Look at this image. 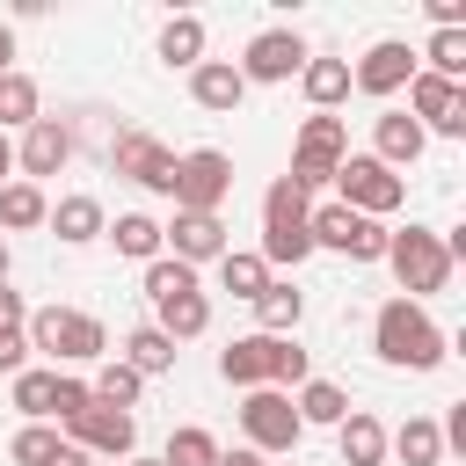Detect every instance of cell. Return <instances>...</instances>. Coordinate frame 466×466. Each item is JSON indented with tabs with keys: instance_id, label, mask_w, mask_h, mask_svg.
Masks as SVG:
<instances>
[{
	"instance_id": "cell-39",
	"label": "cell",
	"mask_w": 466,
	"mask_h": 466,
	"mask_svg": "<svg viewBox=\"0 0 466 466\" xmlns=\"http://www.w3.org/2000/svg\"><path fill=\"white\" fill-rule=\"evenodd\" d=\"M189 284H197V269H189V262H175V255L146 262V299H167V291H189Z\"/></svg>"
},
{
	"instance_id": "cell-49",
	"label": "cell",
	"mask_w": 466,
	"mask_h": 466,
	"mask_svg": "<svg viewBox=\"0 0 466 466\" xmlns=\"http://www.w3.org/2000/svg\"><path fill=\"white\" fill-rule=\"evenodd\" d=\"M124 466H160V459H138V451H131V459H124Z\"/></svg>"
},
{
	"instance_id": "cell-3",
	"label": "cell",
	"mask_w": 466,
	"mask_h": 466,
	"mask_svg": "<svg viewBox=\"0 0 466 466\" xmlns=\"http://www.w3.org/2000/svg\"><path fill=\"white\" fill-rule=\"evenodd\" d=\"M386 269H393V277H400V291L422 306L430 291H444V284H451L444 233H430V226H400V233H386Z\"/></svg>"
},
{
	"instance_id": "cell-37",
	"label": "cell",
	"mask_w": 466,
	"mask_h": 466,
	"mask_svg": "<svg viewBox=\"0 0 466 466\" xmlns=\"http://www.w3.org/2000/svg\"><path fill=\"white\" fill-rule=\"evenodd\" d=\"M160 466H218V437H211V430H197V422H182V430L167 437Z\"/></svg>"
},
{
	"instance_id": "cell-34",
	"label": "cell",
	"mask_w": 466,
	"mask_h": 466,
	"mask_svg": "<svg viewBox=\"0 0 466 466\" xmlns=\"http://www.w3.org/2000/svg\"><path fill=\"white\" fill-rule=\"evenodd\" d=\"M87 393H95L102 408H124V415H131V408H138V393H146V379L116 357V364H102V371H95V386H87Z\"/></svg>"
},
{
	"instance_id": "cell-45",
	"label": "cell",
	"mask_w": 466,
	"mask_h": 466,
	"mask_svg": "<svg viewBox=\"0 0 466 466\" xmlns=\"http://www.w3.org/2000/svg\"><path fill=\"white\" fill-rule=\"evenodd\" d=\"M0 73H15V29L0 22Z\"/></svg>"
},
{
	"instance_id": "cell-32",
	"label": "cell",
	"mask_w": 466,
	"mask_h": 466,
	"mask_svg": "<svg viewBox=\"0 0 466 466\" xmlns=\"http://www.w3.org/2000/svg\"><path fill=\"white\" fill-rule=\"evenodd\" d=\"M291 408H299V422H328V430H335V422L350 415V393H342L335 379H306Z\"/></svg>"
},
{
	"instance_id": "cell-44",
	"label": "cell",
	"mask_w": 466,
	"mask_h": 466,
	"mask_svg": "<svg viewBox=\"0 0 466 466\" xmlns=\"http://www.w3.org/2000/svg\"><path fill=\"white\" fill-rule=\"evenodd\" d=\"M218 466H269V459H262V451H248V444H240V451H218Z\"/></svg>"
},
{
	"instance_id": "cell-43",
	"label": "cell",
	"mask_w": 466,
	"mask_h": 466,
	"mask_svg": "<svg viewBox=\"0 0 466 466\" xmlns=\"http://www.w3.org/2000/svg\"><path fill=\"white\" fill-rule=\"evenodd\" d=\"M22 320H29V306H22V291H7V284H0V328H22Z\"/></svg>"
},
{
	"instance_id": "cell-23",
	"label": "cell",
	"mask_w": 466,
	"mask_h": 466,
	"mask_svg": "<svg viewBox=\"0 0 466 466\" xmlns=\"http://www.w3.org/2000/svg\"><path fill=\"white\" fill-rule=\"evenodd\" d=\"M299 87L320 116H335V102H350V58H306L299 66Z\"/></svg>"
},
{
	"instance_id": "cell-33",
	"label": "cell",
	"mask_w": 466,
	"mask_h": 466,
	"mask_svg": "<svg viewBox=\"0 0 466 466\" xmlns=\"http://www.w3.org/2000/svg\"><path fill=\"white\" fill-rule=\"evenodd\" d=\"M58 451H66V430H51V422H22L7 444L15 466H58Z\"/></svg>"
},
{
	"instance_id": "cell-2",
	"label": "cell",
	"mask_w": 466,
	"mask_h": 466,
	"mask_svg": "<svg viewBox=\"0 0 466 466\" xmlns=\"http://www.w3.org/2000/svg\"><path fill=\"white\" fill-rule=\"evenodd\" d=\"M218 379L226 386H240V393H255V386H306V350L291 342V335H240V342H226L218 350Z\"/></svg>"
},
{
	"instance_id": "cell-12",
	"label": "cell",
	"mask_w": 466,
	"mask_h": 466,
	"mask_svg": "<svg viewBox=\"0 0 466 466\" xmlns=\"http://www.w3.org/2000/svg\"><path fill=\"white\" fill-rule=\"evenodd\" d=\"M408 109H415V124H422V131L466 138V87H459V80H437V73H422V66H415V80H408Z\"/></svg>"
},
{
	"instance_id": "cell-30",
	"label": "cell",
	"mask_w": 466,
	"mask_h": 466,
	"mask_svg": "<svg viewBox=\"0 0 466 466\" xmlns=\"http://www.w3.org/2000/svg\"><path fill=\"white\" fill-rule=\"evenodd\" d=\"M160 66H204V22L197 15H175L167 29H160Z\"/></svg>"
},
{
	"instance_id": "cell-17",
	"label": "cell",
	"mask_w": 466,
	"mask_h": 466,
	"mask_svg": "<svg viewBox=\"0 0 466 466\" xmlns=\"http://www.w3.org/2000/svg\"><path fill=\"white\" fill-rule=\"evenodd\" d=\"M422 146H430V131H422L408 109H386V116L371 124V160H379V167H393V175H400V167H415V160H422Z\"/></svg>"
},
{
	"instance_id": "cell-20",
	"label": "cell",
	"mask_w": 466,
	"mask_h": 466,
	"mask_svg": "<svg viewBox=\"0 0 466 466\" xmlns=\"http://www.w3.org/2000/svg\"><path fill=\"white\" fill-rule=\"evenodd\" d=\"M44 226H51L66 248H87V240H102V233H109V211H102L95 197H58Z\"/></svg>"
},
{
	"instance_id": "cell-27",
	"label": "cell",
	"mask_w": 466,
	"mask_h": 466,
	"mask_svg": "<svg viewBox=\"0 0 466 466\" xmlns=\"http://www.w3.org/2000/svg\"><path fill=\"white\" fill-rule=\"evenodd\" d=\"M218 284H226L233 299H248V306H255V299H262V284H269V262H262L255 248H226V255H218Z\"/></svg>"
},
{
	"instance_id": "cell-42",
	"label": "cell",
	"mask_w": 466,
	"mask_h": 466,
	"mask_svg": "<svg viewBox=\"0 0 466 466\" xmlns=\"http://www.w3.org/2000/svg\"><path fill=\"white\" fill-rule=\"evenodd\" d=\"M430 22L437 29H466V0H430Z\"/></svg>"
},
{
	"instance_id": "cell-21",
	"label": "cell",
	"mask_w": 466,
	"mask_h": 466,
	"mask_svg": "<svg viewBox=\"0 0 466 466\" xmlns=\"http://www.w3.org/2000/svg\"><path fill=\"white\" fill-rule=\"evenodd\" d=\"M335 444H342V466H386V422L364 408H350L335 422Z\"/></svg>"
},
{
	"instance_id": "cell-4",
	"label": "cell",
	"mask_w": 466,
	"mask_h": 466,
	"mask_svg": "<svg viewBox=\"0 0 466 466\" xmlns=\"http://www.w3.org/2000/svg\"><path fill=\"white\" fill-rule=\"evenodd\" d=\"M22 335H29V350L66 357V364H95V357L109 350L102 320H95V313H73V306H36V313L22 320Z\"/></svg>"
},
{
	"instance_id": "cell-14",
	"label": "cell",
	"mask_w": 466,
	"mask_h": 466,
	"mask_svg": "<svg viewBox=\"0 0 466 466\" xmlns=\"http://www.w3.org/2000/svg\"><path fill=\"white\" fill-rule=\"evenodd\" d=\"M408 80H415V51H408L400 36H379V44L350 66V87H357V95H379V102H386V95H400Z\"/></svg>"
},
{
	"instance_id": "cell-6",
	"label": "cell",
	"mask_w": 466,
	"mask_h": 466,
	"mask_svg": "<svg viewBox=\"0 0 466 466\" xmlns=\"http://www.w3.org/2000/svg\"><path fill=\"white\" fill-rule=\"evenodd\" d=\"M240 437H248V451L277 459V451H291L306 437V422H299L284 386H255V393H240Z\"/></svg>"
},
{
	"instance_id": "cell-15",
	"label": "cell",
	"mask_w": 466,
	"mask_h": 466,
	"mask_svg": "<svg viewBox=\"0 0 466 466\" xmlns=\"http://www.w3.org/2000/svg\"><path fill=\"white\" fill-rule=\"evenodd\" d=\"M73 160V131L58 124V116H36L29 131H22V146H15V167H22V182H36L44 189V175H58Z\"/></svg>"
},
{
	"instance_id": "cell-13",
	"label": "cell",
	"mask_w": 466,
	"mask_h": 466,
	"mask_svg": "<svg viewBox=\"0 0 466 466\" xmlns=\"http://www.w3.org/2000/svg\"><path fill=\"white\" fill-rule=\"evenodd\" d=\"M109 167L131 175V182L153 189V197H167V182H175V153H167L153 131H116V138H109Z\"/></svg>"
},
{
	"instance_id": "cell-24",
	"label": "cell",
	"mask_w": 466,
	"mask_h": 466,
	"mask_svg": "<svg viewBox=\"0 0 466 466\" xmlns=\"http://www.w3.org/2000/svg\"><path fill=\"white\" fill-rule=\"evenodd\" d=\"M299 313H306V291H299V284H284V277H269V284H262V299H255V320H262L255 335H291V328H299Z\"/></svg>"
},
{
	"instance_id": "cell-41",
	"label": "cell",
	"mask_w": 466,
	"mask_h": 466,
	"mask_svg": "<svg viewBox=\"0 0 466 466\" xmlns=\"http://www.w3.org/2000/svg\"><path fill=\"white\" fill-rule=\"evenodd\" d=\"M87 400H95V393H87L80 379H58V408H51V422H73V415H80Z\"/></svg>"
},
{
	"instance_id": "cell-38",
	"label": "cell",
	"mask_w": 466,
	"mask_h": 466,
	"mask_svg": "<svg viewBox=\"0 0 466 466\" xmlns=\"http://www.w3.org/2000/svg\"><path fill=\"white\" fill-rule=\"evenodd\" d=\"M422 58H430L422 73H437V80H459V73H466V29H437Z\"/></svg>"
},
{
	"instance_id": "cell-35",
	"label": "cell",
	"mask_w": 466,
	"mask_h": 466,
	"mask_svg": "<svg viewBox=\"0 0 466 466\" xmlns=\"http://www.w3.org/2000/svg\"><path fill=\"white\" fill-rule=\"evenodd\" d=\"M255 255H262L269 269H277V262L299 269V262L313 255V233H306V226H262V248H255Z\"/></svg>"
},
{
	"instance_id": "cell-16",
	"label": "cell",
	"mask_w": 466,
	"mask_h": 466,
	"mask_svg": "<svg viewBox=\"0 0 466 466\" xmlns=\"http://www.w3.org/2000/svg\"><path fill=\"white\" fill-rule=\"evenodd\" d=\"M160 240L175 248V262H218L233 240H226V218L218 211H175V226H160Z\"/></svg>"
},
{
	"instance_id": "cell-1",
	"label": "cell",
	"mask_w": 466,
	"mask_h": 466,
	"mask_svg": "<svg viewBox=\"0 0 466 466\" xmlns=\"http://www.w3.org/2000/svg\"><path fill=\"white\" fill-rule=\"evenodd\" d=\"M371 350H379L386 364H400V371H437V364H444V328L430 320V306L386 299L379 320H371Z\"/></svg>"
},
{
	"instance_id": "cell-25",
	"label": "cell",
	"mask_w": 466,
	"mask_h": 466,
	"mask_svg": "<svg viewBox=\"0 0 466 466\" xmlns=\"http://www.w3.org/2000/svg\"><path fill=\"white\" fill-rule=\"evenodd\" d=\"M44 218H51V197H44L36 182H22V175L0 182V226H7V233H29V226H44Z\"/></svg>"
},
{
	"instance_id": "cell-18",
	"label": "cell",
	"mask_w": 466,
	"mask_h": 466,
	"mask_svg": "<svg viewBox=\"0 0 466 466\" xmlns=\"http://www.w3.org/2000/svg\"><path fill=\"white\" fill-rule=\"evenodd\" d=\"M189 95H197V109L233 116V109L248 102V80H240V66H233V58H204V66L189 73Z\"/></svg>"
},
{
	"instance_id": "cell-8",
	"label": "cell",
	"mask_w": 466,
	"mask_h": 466,
	"mask_svg": "<svg viewBox=\"0 0 466 466\" xmlns=\"http://www.w3.org/2000/svg\"><path fill=\"white\" fill-rule=\"evenodd\" d=\"M175 211H218L233 197V160L218 146H197V153H175V182H167Z\"/></svg>"
},
{
	"instance_id": "cell-7",
	"label": "cell",
	"mask_w": 466,
	"mask_h": 466,
	"mask_svg": "<svg viewBox=\"0 0 466 466\" xmlns=\"http://www.w3.org/2000/svg\"><path fill=\"white\" fill-rule=\"evenodd\" d=\"M342 160H350V124L313 109V116L299 124V146H291V182L313 197L320 182H335V167H342Z\"/></svg>"
},
{
	"instance_id": "cell-31",
	"label": "cell",
	"mask_w": 466,
	"mask_h": 466,
	"mask_svg": "<svg viewBox=\"0 0 466 466\" xmlns=\"http://www.w3.org/2000/svg\"><path fill=\"white\" fill-rule=\"evenodd\" d=\"M313 218V197L291 182V175H277L269 189H262V226H306Z\"/></svg>"
},
{
	"instance_id": "cell-10",
	"label": "cell",
	"mask_w": 466,
	"mask_h": 466,
	"mask_svg": "<svg viewBox=\"0 0 466 466\" xmlns=\"http://www.w3.org/2000/svg\"><path fill=\"white\" fill-rule=\"evenodd\" d=\"M66 444L73 451H102V459H131L138 451V415H124V408H102V400H87L73 422H66Z\"/></svg>"
},
{
	"instance_id": "cell-11",
	"label": "cell",
	"mask_w": 466,
	"mask_h": 466,
	"mask_svg": "<svg viewBox=\"0 0 466 466\" xmlns=\"http://www.w3.org/2000/svg\"><path fill=\"white\" fill-rule=\"evenodd\" d=\"M313 51H306V36L299 29H262V36H248V51H240V80L255 87H277V80H291L299 66H306Z\"/></svg>"
},
{
	"instance_id": "cell-48",
	"label": "cell",
	"mask_w": 466,
	"mask_h": 466,
	"mask_svg": "<svg viewBox=\"0 0 466 466\" xmlns=\"http://www.w3.org/2000/svg\"><path fill=\"white\" fill-rule=\"evenodd\" d=\"M7 269H15V255H7V240H0V284H7Z\"/></svg>"
},
{
	"instance_id": "cell-28",
	"label": "cell",
	"mask_w": 466,
	"mask_h": 466,
	"mask_svg": "<svg viewBox=\"0 0 466 466\" xmlns=\"http://www.w3.org/2000/svg\"><path fill=\"white\" fill-rule=\"evenodd\" d=\"M124 364H131L138 379H160V371H175V342L146 320V328H131V335H124Z\"/></svg>"
},
{
	"instance_id": "cell-5",
	"label": "cell",
	"mask_w": 466,
	"mask_h": 466,
	"mask_svg": "<svg viewBox=\"0 0 466 466\" xmlns=\"http://www.w3.org/2000/svg\"><path fill=\"white\" fill-rule=\"evenodd\" d=\"M335 189H342V197H335L342 211H357V218H379V226H386V218L400 211V197H408V182H400L393 167H379L371 153H350V160L335 167Z\"/></svg>"
},
{
	"instance_id": "cell-22",
	"label": "cell",
	"mask_w": 466,
	"mask_h": 466,
	"mask_svg": "<svg viewBox=\"0 0 466 466\" xmlns=\"http://www.w3.org/2000/svg\"><path fill=\"white\" fill-rule=\"evenodd\" d=\"M386 451H393L400 466H444V430H437V415H408L400 430H386Z\"/></svg>"
},
{
	"instance_id": "cell-9",
	"label": "cell",
	"mask_w": 466,
	"mask_h": 466,
	"mask_svg": "<svg viewBox=\"0 0 466 466\" xmlns=\"http://www.w3.org/2000/svg\"><path fill=\"white\" fill-rule=\"evenodd\" d=\"M306 233H313V248H335V255H350V262H386V233H393V226L357 218V211H342V204H320V211L306 218Z\"/></svg>"
},
{
	"instance_id": "cell-40",
	"label": "cell",
	"mask_w": 466,
	"mask_h": 466,
	"mask_svg": "<svg viewBox=\"0 0 466 466\" xmlns=\"http://www.w3.org/2000/svg\"><path fill=\"white\" fill-rule=\"evenodd\" d=\"M0 371H7V379L29 371V335H22V328H0Z\"/></svg>"
},
{
	"instance_id": "cell-26",
	"label": "cell",
	"mask_w": 466,
	"mask_h": 466,
	"mask_svg": "<svg viewBox=\"0 0 466 466\" xmlns=\"http://www.w3.org/2000/svg\"><path fill=\"white\" fill-rule=\"evenodd\" d=\"M109 240H116V255H131V262H160V255H167L160 218H146V211H124V218L109 226Z\"/></svg>"
},
{
	"instance_id": "cell-46",
	"label": "cell",
	"mask_w": 466,
	"mask_h": 466,
	"mask_svg": "<svg viewBox=\"0 0 466 466\" xmlns=\"http://www.w3.org/2000/svg\"><path fill=\"white\" fill-rule=\"evenodd\" d=\"M7 175H15V138L0 131V182H7Z\"/></svg>"
},
{
	"instance_id": "cell-47",
	"label": "cell",
	"mask_w": 466,
	"mask_h": 466,
	"mask_svg": "<svg viewBox=\"0 0 466 466\" xmlns=\"http://www.w3.org/2000/svg\"><path fill=\"white\" fill-rule=\"evenodd\" d=\"M58 466H87V451H73V444H66V451H58Z\"/></svg>"
},
{
	"instance_id": "cell-29",
	"label": "cell",
	"mask_w": 466,
	"mask_h": 466,
	"mask_svg": "<svg viewBox=\"0 0 466 466\" xmlns=\"http://www.w3.org/2000/svg\"><path fill=\"white\" fill-rule=\"evenodd\" d=\"M36 116H44V95H36V80H29V73H0V131H15V124L29 131Z\"/></svg>"
},
{
	"instance_id": "cell-19",
	"label": "cell",
	"mask_w": 466,
	"mask_h": 466,
	"mask_svg": "<svg viewBox=\"0 0 466 466\" xmlns=\"http://www.w3.org/2000/svg\"><path fill=\"white\" fill-rule=\"evenodd\" d=\"M153 328L167 335V342H189V335H204L211 328V299L189 284V291H167V299H153Z\"/></svg>"
},
{
	"instance_id": "cell-36",
	"label": "cell",
	"mask_w": 466,
	"mask_h": 466,
	"mask_svg": "<svg viewBox=\"0 0 466 466\" xmlns=\"http://www.w3.org/2000/svg\"><path fill=\"white\" fill-rule=\"evenodd\" d=\"M15 408H22L29 422H51V408H58V371H15Z\"/></svg>"
}]
</instances>
